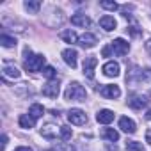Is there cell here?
<instances>
[{
  "label": "cell",
  "instance_id": "obj_16",
  "mask_svg": "<svg viewBox=\"0 0 151 151\" xmlns=\"http://www.w3.org/2000/svg\"><path fill=\"white\" fill-rule=\"evenodd\" d=\"M2 75H4V80L6 78H20V75H22V71L18 69V68H14V66H4V71H2Z\"/></svg>",
  "mask_w": 151,
  "mask_h": 151
},
{
  "label": "cell",
  "instance_id": "obj_20",
  "mask_svg": "<svg viewBox=\"0 0 151 151\" xmlns=\"http://www.w3.org/2000/svg\"><path fill=\"white\" fill-rule=\"evenodd\" d=\"M23 6H25V9H27L30 14H37L39 9H41V2H37V0H27Z\"/></svg>",
  "mask_w": 151,
  "mask_h": 151
},
{
  "label": "cell",
  "instance_id": "obj_28",
  "mask_svg": "<svg viewBox=\"0 0 151 151\" xmlns=\"http://www.w3.org/2000/svg\"><path fill=\"white\" fill-rule=\"evenodd\" d=\"M114 53V50H112V45H109V46H103V50H101V57H110Z\"/></svg>",
  "mask_w": 151,
  "mask_h": 151
},
{
  "label": "cell",
  "instance_id": "obj_31",
  "mask_svg": "<svg viewBox=\"0 0 151 151\" xmlns=\"http://www.w3.org/2000/svg\"><path fill=\"white\" fill-rule=\"evenodd\" d=\"M146 142H147V144H151V132H147V133H146Z\"/></svg>",
  "mask_w": 151,
  "mask_h": 151
},
{
  "label": "cell",
  "instance_id": "obj_9",
  "mask_svg": "<svg viewBox=\"0 0 151 151\" xmlns=\"http://www.w3.org/2000/svg\"><path fill=\"white\" fill-rule=\"evenodd\" d=\"M96 43H98V39H96V36L91 34V32H86V34H82V36L78 37V45L84 46V48H94Z\"/></svg>",
  "mask_w": 151,
  "mask_h": 151
},
{
  "label": "cell",
  "instance_id": "obj_10",
  "mask_svg": "<svg viewBox=\"0 0 151 151\" xmlns=\"http://www.w3.org/2000/svg\"><path fill=\"white\" fill-rule=\"evenodd\" d=\"M101 71H103L105 77H117V75H119V64L114 62V60H109V62L103 64Z\"/></svg>",
  "mask_w": 151,
  "mask_h": 151
},
{
  "label": "cell",
  "instance_id": "obj_5",
  "mask_svg": "<svg viewBox=\"0 0 151 151\" xmlns=\"http://www.w3.org/2000/svg\"><path fill=\"white\" fill-rule=\"evenodd\" d=\"M112 50H114V53H116L117 57H123V55L128 53L130 45H128V41H124L123 37H117V39L112 41Z\"/></svg>",
  "mask_w": 151,
  "mask_h": 151
},
{
  "label": "cell",
  "instance_id": "obj_18",
  "mask_svg": "<svg viewBox=\"0 0 151 151\" xmlns=\"http://www.w3.org/2000/svg\"><path fill=\"white\" fill-rule=\"evenodd\" d=\"M101 137L110 140V142H116V140H119V132L114 130V128H103L101 130Z\"/></svg>",
  "mask_w": 151,
  "mask_h": 151
},
{
  "label": "cell",
  "instance_id": "obj_8",
  "mask_svg": "<svg viewBox=\"0 0 151 151\" xmlns=\"http://www.w3.org/2000/svg\"><path fill=\"white\" fill-rule=\"evenodd\" d=\"M100 94H101L103 98L116 100V98H119V96H121V89H119L117 86H103V87L100 89Z\"/></svg>",
  "mask_w": 151,
  "mask_h": 151
},
{
  "label": "cell",
  "instance_id": "obj_4",
  "mask_svg": "<svg viewBox=\"0 0 151 151\" xmlns=\"http://www.w3.org/2000/svg\"><path fill=\"white\" fill-rule=\"evenodd\" d=\"M59 93H60V84L57 80H48L43 86V94L48 96V98H57Z\"/></svg>",
  "mask_w": 151,
  "mask_h": 151
},
{
  "label": "cell",
  "instance_id": "obj_7",
  "mask_svg": "<svg viewBox=\"0 0 151 151\" xmlns=\"http://www.w3.org/2000/svg\"><path fill=\"white\" fill-rule=\"evenodd\" d=\"M96 66H98V59L96 57H86L84 59V75L89 80L94 78V68Z\"/></svg>",
  "mask_w": 151,
  "mask_h": 151
},
{
  "label": "cell",
  "instance_id": "obj_25",
  "mask_svg": "<svg viewBox=\"0 0 151 151\" xmlns=\"http://www.w3.org/2000/svg\"><path fill=\"white\" fill-rule=\"evenodd\" d=\"M126 151H144L142 149V144L137 142V140H128L126 142Z\"/></svg>",
  "mask_w": 151,
  "mask_h": 151
},
{
  "label": "cell",
  "instance_id": "obj_13",
  "mask_svg": "<svg viewBox=\"0 0 151 151\" xmlns=\"http://www.w3.org/2000/svg\"><path fill=\"white\" fill-rule=\"evenodd\" d=\"M71 23L75 27H91V18L86 16V14H73L71 16Z\"/></svg>",
  "mask_w": 151,
  "mask_h": 151
},
{
  "label": "cell",
  "instance_id": "obj_11",
  "mask_svg": "<svg viewBox=\"0 0 151 151\" xmlns=\"http://www.w3.org/2000/svg\"><path fill=\"white\" fill-rule=\"evenodd\" d=\"M96 121L101 123V124H109L114 121V112L109 110V109H101L98 114H96Z\"/></svg>",
  "mask_w": 151,
  "mask_h": 151
},
{
  "label": "cell",
  "instance_id": "obj_12",
  "mask_svg": "<svg viewBox=\"0 0 151 151\" xmlns=\"http://www.w3.org/2000/svg\"><path fill=\"white\" fill-rule=\"evenodd\" d=\"M119 128H121L123 132H126V133H135L137 124H135V121L130 119V117H121V119H119Z\"/></svg>",
  "mask_w": 151,
  "mask_h": 151
},
{
  "label": "cell",
  "instance_id": "obj_24",
  "mask_svg": "<svg viewBox=\"0 0 151 151\" xmlns=\"http://www.w3.org/2000/svg\"><path fill=\"white\" fill-rule=\"evenodd\" d=\"M43 75H45V78H48V80H53V78L57 77V71H55V68H53V66H45V69H43Z\"/></svg>",
  "mask_w": 151,
  "mask_h": 151
},
{
  "label": "cell",
  "instance_id": "obj_6",
  "mask_svg": "<svg viewBox=\"0 0 151 151\" xmlns=\"http://www.w3.org/2000/svg\"><path fill=\"white\" fill-rule=\"evenodd\" d=\"M62 59H64V62L71 69H75V68H77V62H78V53H77V50H73V48H66V50H62Z\"/></svg>",
  "mask_w": 151,
  "mask_h": 151
},
{
  "label": "cell",
  "instance_id": "obj_3",
  "mask_svg": "<svg viewBox=\"0 0 151 151\" xmlns=\"http://www.w3.org/2000/svg\"><path fill=\"white\" fill-rule=\"evenodd\" d=\"M68 119H69L71 124L82 126V124L87 123V114H86L84 110H80V109H71V110L68 112Z\"/></svg>",
  "mask_w": 151,
  "mask_h": 151
},
{
  "label": "cell",
  "instance_id": "obj_30",
  "mask_svg": "<svg viewBox=\"0 0 151 151\" xmlns=\"http://www.w3.org/2000/svg\"><path fill=\"white\" fill-rule=\"evenodd\" d=\"M14 151H32V147H29V146H20V147H16Z\"/></svg>",
  "mask_w": 151,
  "mask_h": 151
},
{
  "label": "cell",
  "instance_id": "obj_22",
  "mask_svg": "<svg viewBox=\"0 0 151 151\" xmlns=\"http://www.w3.org/2000/svg\"><path fill=\"white\" fill-rule=\"evenodd\" d=\"M55 133H57V128H55L53 124H46L45 128H41V135L46 137V139H53Z\"/></svg>",
  "mask_w": 151,
  "mask_h": 151
},
{
  "label": "cell",
  "instance_id": "obj_15",
  "mask_svg": "<svg viewBox=\"0 0 151 151\" xmlns=\"http://www.w3.org/2000/svg\"><path fill=\"white\" fill-rule=\"evenodd\" d=\"M146 103H147V100L140 94H135V96H132V100H128V105L135 110H140L142 107H146Z\"/></svg>",
  "mask_w": 151,
  "mask_h": 151
},
{
  "label": "cell",
  "instance_id": "obj_32",
  "mask_svg": "<svg viewBox=\"0 0 151 151\" xmlns=\"http://www.w3.org/2000/svg\"><path fill=\"white\" fill-rule=\"evenodd\" d=\"M146 50H147V52H149V55H151V39L146 43Z\"/></svg>",
  "mask_w": 151,
  "mask_h": 151
},
{
  "label": "cell",
  "instance_id": "obj_33",
  "mask_svg": "<svg viewBox=\"0 0 151 151\" xmlns=\"http://www.w3.org/2000/svg\"><path fill=\"white\" fill-rule=\"evenodd\" d=\"M146 119H151V110H149V112L146 114Z\"/></svg>",
  "mask_w": 151,
  "mask_h": 151
},
{
  "label": "cell",
  "instance_id": "obj_2",
  "mask_svg": "<svg viewBox=\"0 0 151 151\" xmlns=\"http://www.w3.org/2000/svg\"><path fill=\"white\" fill-rule=\"evenodd\" d=\"M45 55H41V53H37V55H30L29 59H25V69L27 71H41V69H45L43 66H45Z\"/></svg>",
  "mask_w": 151,
  "mask_h": 151
},
{
  "label": "cell",
  "instance_id": "obj_17",
  "mask_svg": "<svg viewBox=\"0 0 151 151\" xmlns=\"http://www.w3.org/2000/svg\"><path fill=\"white\" fill-rule=\"evenodd\" d=\"M18 123H20V126H22V128H27V130H30V128H34V123H36V119H34L30 114H22V116H20V119H18Z\"/></svg>",
  "mask_w": 151,
  "mask_h": 151
},
{
  "label": "cell",
  "instance_id": "obj_29",
  "mask_svg": "<svg viewBox=\"0 0 151 151\" xmlns=\"http://www.w3.org/2000/svg\"><path fill=\"white\" fill-rule=\"evenodd\" d=\"M7 146V135H2V146H0V151H4Z\"/></svg>",
  "mask_w": 151,
  "mask_h": 151
},
{
  "label": "cell",
  "instance_id": "obj_1",
  "mask_svg": "<svg viewBox=\"0 0 151 151\" xmlns=\"http://www.w3.org/2000/svg\"><path fill=\"white\" fill-rule=\"evenodd\" d=\"M64 98L69 100V101H86L87 93H86V89L78 82H71L66 87V91H64Z\"/></svg>",
  "mask_w": 151,
  "mask_h": 151
},
{
  "label": "cell",
  "instance_id": "obj_14",
  "mask_svg": "<svg viewBox=\"0 0 151 151\" xmlns=\"http://www.w3.org/2000/svg\"><path fill=\"white\" fill-rule=\"evenodd\" d=\"M100 25H101V29H105L107 32H110V30H114V29L117 27L114 16H109V14H105V16L100 18Z\"/></svg>",
  "mask_w": 151,
  "mask_h": 151
},
{
  "label": "cell",
  "instance_id": "obj_27",
  "mask_svg": "<svg viewBox=\"0 0 151 151\" xmlns=\"http://www.w3.org/2000/svg\"><path fill=\"white\" fill-rule=\"evenodd\" d=\"M100 6H101L103 9H107V11H117V9H119V6H117L116 2H107V0L100 2Z\"/></svg>",
  "mask_w": 151,
  "mask_h": 151
},
{
  "label": "cell",
  "instance_id": "obj_26",
  "mask_svg": "<svg viewBox=\"0 0 151 151\" xmlns=\"http://www.w3.org/2000/svg\"><path fill=\"white\" fill-rule=\"evenodd\" d=\"M60 137H62V140H69L71 139V135H73V130L69 128V126H60Z\"/></svg>",
  "mask_w": 151,
  "mask_h": 151
},
{
  "label": "cell",
  "instance_id": "obj_19",
  "mask_svg": "<svg viewBox=\"0 0 151 151\" xmlns=\"http://www.w3.org/2000/svg\"><path fill=\"white\" fill-rule=\"evenodd\" d=\"M60 39H64L66 43H71V45L73 43H78V36L75 34V30H71V29L69 30H62L60 32Z\"/></svg>",
  "mask_w": 151,
  "mask_h": 151
},
{
  "label": "cell",
  "instance_id": "obj_21",
  "mask_svg": "<svg viewBox=\"0 0 151 151\" xmlns=\"http://www.w3.org/2000/svg\"><path fill=\"white\" fill-rule=\"evenodd\" d=\"M43 112H45V109H43V105H39V103H34V105H30V109H29V114H30L34 119H39V117L43 116Z\"/></svg>",
  "mask_w": 151,
  "mask_h": 151
},
{
  "label": "cell",
  "instance_id": "obj_23",
  "mask_svg": "<svg viewBox=\"0 0 151 151\" xmlns=\"http://www.w3.org/2000/svg\"><path fill=\"white\" fill-rule=\"evenodd\" d=\"M0 43H2V46H6V48H11V46L16 45V39L7 36V34H2V36H0Z\"/></svg>",
  "mask_w": 151,
  "mask_h": 151
}]
</instances>
